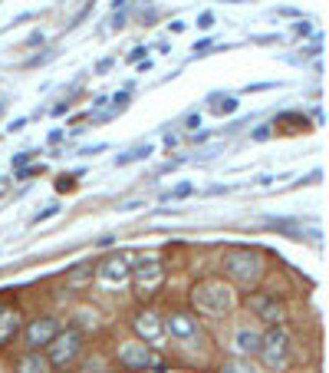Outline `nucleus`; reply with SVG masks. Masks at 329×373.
Instances as JSON below:
<instances>
[{"mask_svg":"<svg viewBox=\"0 0 329 373\" xmlns=\"http://www.w3.org/2000/svg\"><path fill=\"white\" fill-rule=\"evenodd\" d=\"M57 189H59V191H69V189H73V175H59V179H57Z\"/></svg>","mask_w":329,"mask_h":373,"instance_id":"bb28decb","label":"nucleus"},{"mask_svg":"<svg viewBox=\"0 0 329 373\" xmlns=\"http://www.w3.org/2000/svg\"><path fill=\"white\" fill-rule=\"evenodd\" d=\"M224 271H227V278H234L237 284H254L263 274V261L254 251L237 248V251H227L224 255Z\"/></svg>","mask_w":329,"mask_h":373,"instance_id":"7ed1b4c3","label":"nucleus"},{"mask_svg":"<svg viewBox=\"0 0 329 373\" xmlns=\"http://www.w3.org/2000/svg\"><path fill=\"white\" fill-rule=\"evenodd\" d=\"M125 103H129V89H125V93H115V96H112V113H119Z\"/></svg>","mask_w":329,"mask_h":373,"instance_id":"b1692460","label":"nucleus"},{"mask_svg":"<svg viewBox=\"0 0 329 373\" xmlns=\"http://www.w3.org/2000/svg\"><path fill=\"white\" fill-rule=\"evenodd\" d=\"M30 159H33V155H30V152H20L17 159H13V165H17V169H23V165L30 162Z\"/></svg>","mask_w":329,"mask_h":373,"instance_id":"7c9ffc66","label":"nucleus"},{"mask_svg":"<svg viewBox=\"0 0 329 373\" xmlns=\"http://www.w3.org/2000/svg\"><path fill=\"white\" fill-rule=\"evenodd\" d=\"M234 350L244 357H254L257 350H260V334L257 330H250V327H241L234 334Z\"/></svg>","mask_w":329,"mask_h":373,"instance_id":"ddd939ff","label":"nucleus"},{"mask_svg":"<svg viewBox=\"0 0 329 373\" xmlns=\"http://www.w3.org/2000/svg\"><path fill=\"white\" fill-rule=\"evenodd\" d=\"M197 311H204V314H227L231 307H234V294H231V287L224 281H201L195 287V294H191Z\"/></svg>","mask_w":329,"mask_h":373,"instance_id":"f257e3e1","label":"nucleus"},{"mask_svg":"<svg viewBox=\"0 0 329 373\" xmlns=\"http://www.w3.org/2000/svg\"><path fill=\"white\" fill-rule=\"evenodd\" d=\"M99 152H105V145H86L83 149V155H99Z\"/></svg>","mask_w":329,"mask_h":373,"instance_id":"2f4dec72","label":"nucleus"},{"mask_svg":"<svg viewBox=\"0 0 329 373\" xmlns=\"http://www.w3.org/2000/svg\"><path fill=\"white\" fill-rule=\"evenodd\" d=\"M129 281H135L139 294H155L165 281V268L155 255H139V258L129 265Z\"/></svg>","mask_w":329,"mask_h":373,"instance_id":"f03ea898","label":"nucleus"},{"mask_svg":"<svg viewBox=\"0 0 329 373\" xmlns=\"http://www.w3.org/2000/svg\"><path fill=\"white\" fill-rule=\"evenodd\" d=\"M79 350H83V334H79V327L57 330V337L47 344V360L53 367H66L79 357Z\"/></svg>","mask_w":329,"mask_h":373,"instance_id":"20e7f679","label":"nucleus"},{"mask_svg":"<svg viewBox=\"0 0 329 373\" xmlns=\"http://www.w3.org/2000/svg\"><path fill=\"white\" fill-rule=\"evenodd\" d=\"M57 57V50H47L43 57H33V60H27V67H40V63H50V60Z\"/></svg>","mask_w":329,"mask_h":373,"instance_id":"5701e85b","label":"nucleus"},{"mask_svg":"<svg viewBox=\"0 0 329 373\" xmlns=\"http://www.w3.org/2000/svg\"><path fill=\"white\" fill-rule=\"evenodd\" d=\"M99 281L103 284H125L129 281V258L125 255H112V258H105L99 265Z\"/></svg>","mask_w":329,"mask_h":373,"instance_id":"1a4fd4ad","label":"nucleus"},{"mask_svg":"<svg viewBox=\"0 0 329 373\" xmlns=\"http://www.w3.org/2000/svg\"><path fill=\"white\" fill-rule=\"evenodd\" d=\"M79 324H96V314H89V311H79Z\"/></svg>","mask_w":329,"mask_h":373,"instance_id":"c85d7f7f","label":"nucleus"},{"mask_svg":"<svg viewBox=\"0 0 329 373\" xmlns=\"http://www.w3.org/2000/svg\"><path fill=\"white\" fill-rule=\"evenodd\" d=\"M270 135H273V129H270V126H257V129H254V135H250V139H254V143H267Z\"/></svg>","mask_w":329,"mask_h":373,"instance_id":"412c9836","label":"nucleus"},{"mask_svg":"<svg viewBox=\"0 0 329 373\" xmlns=\"http://www.w3.org/2000/svg\"><path fill=\"white\" fill-rule=\"evenodd\" d=\"M89 278H93V265H86V268H76L66 281H69V284H83V281H89Z\"/></svg>","mask_w":329,"mask_h":373,"instance_id":"a211bd4d","label":"nucleus"},{"mask_svg":"<svg viewBox=\"0 0 329 373\" xmlns=\"http://www.w3.org/2000/svg\"><path fill=\"white\" fill-rule=\"evenodd\" d=\"M112 63H115V60H112V57H109V60H103V63H99V67H96V73H105V69L112 67Z\"/></svg>","mask_w":329,"mask_h":373,"instance_id":"473e14b6","label":"nucleus"},{"mask_svg":"<svg viewBox=\"0 0 329 373\" xmlns=\"http://www.w3.org/2000/svg\"><path fill=\"white\" fill-rule=\"evenodd\" d=\"M30 47H37V43H43V33H30V40H27Z\"/></svg>","mask_w":329,"mask_h":373,"instance_id":"f704fd0d","label":"nucleus"},{"mask_svg":"<svg viewBox=\"0 0 329 373\" xmlns=\"http://www.w3.org/2000/svg\"><path fill=\"white\" fill-rule=\"evenodd\" d=\"M93 4H96V0H86V7H83V10H79V13H76V17H73V23H69V30H73V27H79V23H83V20L89 17V13H93Z\"/></svg>","mask_w":329,"mask_h":373,"instance_id":"aec40b11","label":"nucleus"},{"mask_svg":"<svg viewBox=\"0 0 329 373\" xmlns=\"http://www.w3.org/2000/svg\"><path fill=\"white\" fill-rule=\"evenodd\" d=\"M165 334H171L175 340H195L197 337V321L185 311H175V314L165 321Z\"/></svg>","mask_w":329,"mask_h":373,"instance_id":"9d476101","label":"nucleus"},{"mask_svg":"<svg viewBox=\"0 0 329 373\" xmlns=\"http://www.w3.org/2000/svg\"><path fill=\"white\" fill-rule=\"evenodd\" d=\"M151 155V145H135V149H129V152H122L119 159H115V165H129V162H139V159H149Z\"/></svg>","mask_w":329,"mask_h":373,"instance_id":"dca6fc26","label":"nucleus"},{"mask_svg":"<svg viewBox=\"0 0 329 373\" xmlns=\"http://www.w3.org/2000/svg\"><path fill=\"white\" fill-rule=\"evenodd\" d=\"M122 23H125V10H115V13H112V23H109V27H112V30H119Z\"/></svg>","mask_w":329,"mask_h":373,"instance_id":"cd10ccee","label":"nucleus"},{"mask_svg":"<svg viewBox=\"0 0 329 373\" xmlns=\"http://www.w3.org/2000/svg\"><path fill=\"white\" fill-rule=\"evenodd\" d=\"M17 373H53V364L47 360V354H40V350H30L27 357H20Z\"/></svg>","mask_w":329,"mask_h":373,"instance_id":"4468645a","label":"nucleus"},{"mask_svg":"<svg viewBox=\"0 0 329 373\" xmlns=\"http://www.w3.org/2000/svg\"><path fill=\"white\" fill-rule=\"evenodd\" d=\"M59 330V321L57 317H37V321H30L27 327H23V344L30 347V350H40V347H47L53 337H57Z\"/></svg>","mask_w":329,"mask_h":373,"instance_id":"0eeeda50","label":"nucleus"},{"mask_svg":"<svg viewBox=\"0 0 329 373\" xmlns=\"http://www.w3.org/2000/svg\"><path fill=\"white\" fill-rule=\"evenodd\" d=\"M125 4H129V0H112V7L119 10V7H125Z\"/></svg>","mask_w":329,"mask_h":373,"instance_id":"e433bc0d","label":"nucleus"},{"mask_svg":"<svg viewBox=\"0 0 329 373\" xmlns=\"http://www.w3.org/2000/svg\"><path fill=\"white\" fill-rule=\"evenodd\" d=\"M112 241H115V235H103V238H99V248H109Z\"/></svg>","mask_w":329,"mask_h":373,"instance_id":"72a5a7b5","label":"nucleus"},{"mask_svg":"<svg viewBox=\"0 0 329 373\" xmlns=\"http://www.w3.org/2000/svg\"><path fill=\"white\" fill-rule=\"evenodd\" d=\"M227 4H244V0H227Z\"/></svg>","mask_w":329,"mask_h":373,"instance_id":"4c0bfd02","label":"nucleus"},{"mask_svg":"<svg viewBox=\"0 0 329 373\" xmlns=\"http://www.w3.org/2000/svg\"><path fill=\"white\" fill-rule=\"evenodd\" d=\"M207 135H211V133H195V135H191V143H207Z\"/></svg>","mask_w":329,"mask_h":373,"instance_id":"c9c22d12","label":"nucleus"},{"mask_svg":"<svg viewBox=\"0 0 329 373\" xmlns=\"http://www.w3.org/2000/svg\"><path fill=\"white\" fill-rule=\"evenodd\" d=\"M57 211H59V205H47V208H43V211H37V218H33V221H37V225H40V221L53 218V215H57Z\"/></svg>","mask_w":329,"mask_h":373,"instance_id":"4be33fe9","label":"nucleus"},{"mask_svg":"<svg viewBox=\"0 0 329 373\" xmlns=\"http://www.w3.org/2000/svg\"><path fill=\"white\" fill-rule=\"evenodd\" d=\"M211 103H221V106H211V113L214 116H231V113H237V99L234 96H211Z\"/></svg>","mask_w":329,"mask_h":373,"instance_id":"2eb2a0df","label":"nucleus"},{"mask_svg":"<svg viewBox=\"0 0 329 373\" xmlns=\"http://www.w3.org/2000/svg\"><path fill=\"white\" fill-rule=\"evenodd\" d=\"M142 57H145V47H135V50L129 53V63H139Z\"/></svg>","mask_w":329,"mask_h":373,"instance_id":"c756f323","label":"nucleus"},{"mask_svg":"<svg viewBox=\"0 0 329 373\" xmlns=\"http://www.w3.org/2000/svg\"><path fill=\"white\" fill-rule=\"evenodd\" d=\"M257 354L263 357L267 367H283L290 360V334L280 324H270V330L260 337V350Z\"/></svg>","mask_w":329,"mask_h":373,"instance_id":"39448f33","label":"nucleus"},{"mask_svg":"<svg viewBox=\"0 0 329 373\" xmlns=\"http://www.w3.org/2000/svg\"><path fill=\"white\" fill-rule=\"evenodd\" d=\"M20 334V311L13 304H0V347H7Z\"/></svg>","mask_w":329,"mask_h":373,"instance_id":"f8f14e48","label":"nucleus"},{"mask_svg":"<svg viewBox=\"0 0 329 373\" xmlns=\"http://www.w3.org/2000/svg\"><path fill=\"white\" fill-rule=\"evenodd\" d=\"M211 47H214L211 40H201V43H195V50H191V53H195V57H204V53H207Z\"/></svg>","mask_w":329,"mask_h":373,"instance_id":"a878e982","label":"nucleus"},{"mask_svg":"<svg viewBox=\"0 0 329 373\" xmlns=\"http://www.w3.org/2000/svg\"><path fill=\"white\" fill-rule=\"evenodd\" d=\"M221 373H260L250 360H227L224 367H221Z\"/></svg>","mask_w":329,"mask_h":373,"instance_id":"f3484780","label":"nucleus"},{"mask_svg":"<svg viewBox=\"0 0 329 373\" xmlns=\"http://www.w3.org/2000/svg\"><path fill=\"white\" fill-rule=\"evenodd\" d=\"M191 191H195V185H191V182H181L175 191H165V199H175V201H178V199H188Z\"/></svg>","mask_w":329,"mask_h":373,"instance_id":"6ab92c4d","label":"nucleus"},{"mask_svg":"<svg viewBox=\"0 0 329 373\" xmlns=\"http://www.w3.org/2000/svg\"><path fill=\"white\" fill-rule=\"evenodd\" d=\"M211 23H214V13H211V10H204V13L197 17V27H201V30H211Z\"/></svg>","mask_w":329,"mask_h":373,"instance_id":"393cba45","label":"nucleus"},{"mask_svg":"<svg viewBox=\"0 0 329 373\" xmlns=\"http://www.w3.org/2000/svg\"><path fill=\"white\" fill-rule=\"evenodd\" d=\"M119 364L125 370H165V360L149 344H139V340H129L119 347Z\"/></svg>","mask_w":329,"mask_h":373,"instance_id":"423d86ee","label":"nucleus"},{"mask_svg":"<svg viewBox=\"0 0 329 373\" xmlns=\"http://www.w3.org/2000/svg\"><path fill=\"white\" fill-rule=\"evenodd\" d=\"M135 334H139L145 344H155V340L165 337V324H161V317L155 314V311H142V314L135 317Z\"/></svg>","mask_w":329,"mask_h":373,"instance_id":"9b49d317","label":"nucleus"},{"mask_svg":"<svg viewBox=\"0 0 329 373\" xmlns=\"http://www.w3.org/2000/svg\"><path fill=\"white\" fill-rule=\"evenodd\" d=\"M250 311H254L260 321H267V324H283V317H287L283 301H277L273 294H254L250 297Z\"/></svg>","mask_w":329,"mask_h":373,"instance_id":"6e6552de","label":"nucleus"}]
</instances>
